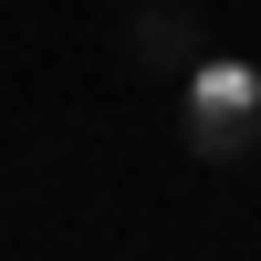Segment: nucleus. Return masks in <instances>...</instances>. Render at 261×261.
Wrapping results in <instances>:
<instances>
[{"instance_id": "f03ea898", "label": "nucleus", "mask_w": 261, "mask_h": 261, "mask_svg": "<svg viewBox=\"0 0 261 261\" xmlns=\"http://www.w3.org/2000/svg\"><path fill=\"white\" fill-rule=\"evenodd\" d=\"M188 63H199V21L146 0V11H136V73H178L188 84Z\"/></svg>"}, {"instance_id": "f257e3e1", "label": "nucleus", "mask_w": 261, "mask_h": 261, "mask_svg": "<svg viewBox=\"0 0 261 261\" xmlns=\"http://www.w3.org/2000/svg\"><path fill=\"white\" fill-rule=\"evenodd\" d=\"M178 136H188V157L241 167L251 146H261V63H241V53H199V63H188V84H178Z\"/></svg>"}]
</instances>
